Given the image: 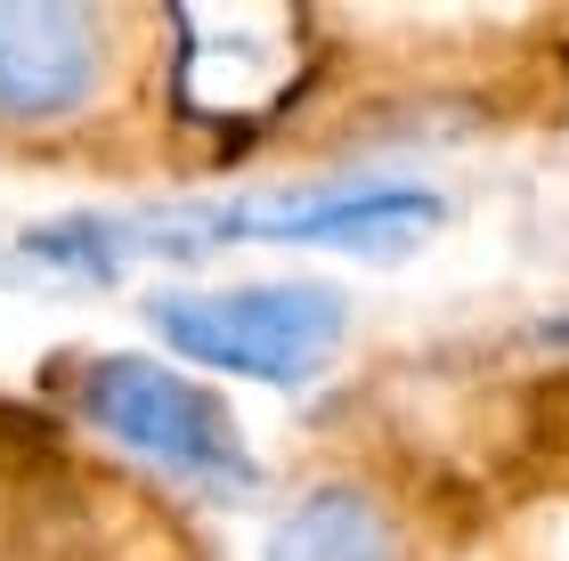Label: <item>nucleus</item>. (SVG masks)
Here are the masks:
<instances>
[{"label":"nucleus","mask_w":569,"mask_h":561,"mask_svg":"<svg viewBox=\"0 0 569 561\" xmlns=\"http://www.w3.org/2000/svg\"><path fill=\"white\" fill-rule=\"evenodd\" d=\"M66 399L98 440H114L122 455L188 480L196 497H252L261 464H252L244 431L228 423V407L212 391H196L163 359H131V350H90V359L58 367Z\"/></svg>","instance_id":"nucleus-1"},{"label":"nucleus","mask_w":569,"mask_h":561,"mask_svg":"<svg viewBox=\"0 0 569 561\" xmlns=\"http://www.w3.org/2000/svg\"><path fill=\"white\" fill-rule=\"evenodd\" d=\"M147 325L203 374L244 382H293L326 374V359L350 342V293L318 277H252V285H179L147 301Z\"/></svg>","instance_id":"nucleus-2"},{"label":"nucleus","mask_w":569,"mask_h":561,"mask_svg":"<svg viewBox=\"0 0 569 561\" xmlns=\"http://www.w3.org/2000/svg\"><path fill=\"white\" fill-rule=\"evenodd\" d=\"M122 82L114 9H0V139H66Z\"/></svg>","instance_id":"nucleus-3"},{"label":"nucleus","mask_w":569,"mask_h":561,"mask_svg":"<svg viewBox=\"0 0 569 561\" xmlns=\"http://www.w3.org/2000/svg\"><path fill=\"white\" fill-rule=\"evenodd\" d=\"M284 24V9H228V33L220 41V17L203 9L171 17V66H179V107H188V122H244V131H261V122L284 107V98L301 90V49H269V33Z\"/></svg>","instance_id":"nucleus-4"},{"label":"nucleus","mask_w":569,"mask_h":561,"mask_svg":"<svg viewBox=\"0 0 569 561\" xmlns=\"http://www.w3.org/2000/svg\"><path fill=\"white\" fill-rule=\"evenodd\" d=\"M261 561H399L391 504L358 480H318L277 513Z\"/></svg>","instance_id":"nucleus-5"}]
</instances>
